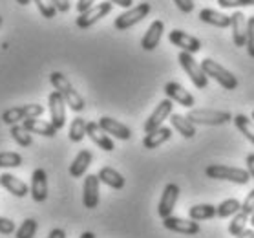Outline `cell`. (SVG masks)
<instances>
[{"instance_id": "20", "label": "cell", "mask_w": 254, "mask_h": 238, "mask_svg": "<svg viewBox=\"0 0 254 238\" xmlns=\"http://www.w3.org/2000/svg\"><path fill=\"white\" fill-rule=\"evenodd\" d=\"M163 33H165V22H163V20H154V22L148 26L143 39H141V48H143L144 52L156 50L159 41H161Z\"/></svg>"}, {"instance_id": "13", "label": "cell", "mask_w": 254, "mask_h": 238, "mask_svg": "<svg viewBox=\"0 0 254 238\" xmlns=\"http://www.w3.org/2000/svg\"><path fill=\"white\" fill-rule=\"evenodd\" d=\"M99 180L97 174H88L84 178V185H82V203H84V207L86 209H95L99 205Z\"/></svg>"}, {"instance_id": "40", "label": "cell", "mask_w": 254, "mask_h": 238, "mask_svg": "<svg viewBox=\"0 0 254 238\" xmlns=\"http://www.w3.org/2000/svg\"><path fill=\"white\" fill-rule=\"evenodd\" d=\"M242 211L245 213V215H249V216L254 213V189L249 192L247 198H245V200L242 202Z\"/></svg>"}, {"instance_id": "21", "label": "cell", "mask_w": 254, "mask_h": 238, "mask_svg": "<svg viewBox=\"0 0 254 238\" xmlns=\"http://www.w3.org/2000/svg\"><path fill=\"white\" fill-rule=\"evenodd\" d=\"M0 185L4 187L9 194H13V196H17V198L28 196V192H29V187L26 185L22 180H18L17 176L9 174V172L0 174Z\"/></svg>"}, {"instance_id": "7", "label": "cell", "mask_w": 254, "mask_h": 238, "mask_svg": "<svg viewBox=\"0 0 254 238\" xmlns=\"http://www.w3.org/2000/svg\"><path fill=\"white\" fill-rule=\"evenodd\" d=\"M150 9L152 7L148 2H141L137 6H133V7H130V9H127L125 13H121V15L116 18L114 26H116V29H119V31H125V29L132 28V26H135L137 22H141V20L150 13Z\"/></svg>"}, {"instance_id": "27", "label": "cell", "mask_w": 254, "mask_h": 238, "mask_svg": "<svg viewBox=\"0 0 254 238\" xmlns=\"http://www.w3.org/2000/svg\"><path fill=\"white\" fill-rule=\"evenodd\" d=\"M170 123H172L174 130H178V132L181 134L183 138H187V140H190V138H194V136H196V125L189 121V119H187V116H181V114H172V116H170Z\"/></svg>"}, {"instance_id": "28", "label": "cell", "mask_w": 254, "mask_h": 238, "mask_svg": "<svg viewBox=\"0 0 254 238\" xmlns=\"http://www.w3.org/2000/svg\"><path fill=\"white\" fill-rule=\"evenodd\" d=\"M189 216L194 222L210 220L214 216H218V209L214 205H210V203H199V205H192L190 209H189Z\"/></svg>"}, {"instance_id": "1", "label": "cell", "mask_w": 254, "mask_h": 238, "mask_svg": "<svg viewBox=\"0 0 254 238\" xmlns=\"http://www.w3.org/2000/svg\"><path fill=\"white\" fill-rule=\"evenodd\" d=\"M50 82H52L53 88L63 95L64 101H66V105H68L73 112H82L84 108H86V101H84V97L77 92L75 88L71 86V82L68 81V77L64 76V74H61V72H53L52 76H50Z\"/></svg>"}, {"instance_id": "30", "label": "cell", "mask_w": 254, "mask_h": 238, "mask_svg": "<svg viewBox=\"0 0 254 238\" xmlns=\"http://www.w3.org/2000/svg\"><path fill=\"white\" fill-rule=\"evenodd\" d=\"M251 220V216L245 215L242 209L238 211L236 215L232 216L231 224H229V233H231L232 237H238V235H242L245 229H247V224Z\"/></svg>"}, {"instance_id": "3", "label": "cell", "mask_w": 254, "mask_h": 238, "mask_svg": "<svg viewBox=\"0 0 254 238\" xmlns=\"http://www.w3.org/2000/svg\"><path fill=\"white\" fill-rule=\"evenodd\" d=\"M201 68L205 72V76L214 79L220 86H223L225 90H236L238 88V77L229 72L227 68H223L221 64H218L212 59H203L201 61Z\"/></svg>"}, {"instance_id": "47", "label": "cell", "mask_w": 254, "mask_h": 238, "mask_svg": "<svg viewBox=\"0 0 254 238\" xmlns=\"http://www.w3.org/2000/svg\"><path fill=\"white\" fill-rule=\"evenodd\" d=\"M236 238H254V229L251 227V229H245V231L242 233V235H238Z\"/></svg>"}, {"instance_id": "8", "label": "cell", "mask_w": 254, "mask_h": 238, "mask_svg": "<svg viewBox=\"0 0 254 238\" xmlns=\"http://www.w3.org/2000/svg\"><path fill=\"white\" fill-rule=\"evenodd\" d=\"M179 187L176 183H167L165 189H163V194H161V200H159V205H157V215L161 216L163 220L168 218V216H172L174 213V207H176V203L179 200Z\"/></svg>"}, {"instance_id": "51", "label": "cell", "mask_w": 254, "mask_h": 238, "mask_svg": "<svg viewBox=\"0 0 254 238\" xmlns=\"http://www.w3.org/2000/svg\"><path fill=\"white\" fill-rule=\"evenodd\" d=\"M2 20H4V18H2V15H0V26H2Z\"/></svg>"}, {"instance_id": "24", "label": "cell", "mask_w": 254, "mask_h": 238, "mask_svg": "<svg viewBox=\"0 0 254 238\" xmlns=\"http://www.w3.org/2000/svg\"><path fill=\"white\" fill-rule=\"evenodd\" d=\"M92 159H93L92 151H88V149L79 151L77 156L73 158L71 165H69V174L73 176V178H82V176L86 174V170H88V167H90Z\"/></svg>"}, {"instance_id": "42", "label": "cell", "mask_w": 254, "mask_h": 238, "mask_svg": "<svg viewBox=\"0 0 254 238\" xmlns=\"http://www.w3.org/2000/svg\"><path fill=\"white\" fill-rule=\"evenodd\" d=\"M93 4H95V0H79L77 2V11H79V15L86 13L88 9H92Z\"/></svg>"}, {"instance_id": "29", "label": "cell", "mask_w": 254, "mask_h": 238, "mask_svg": "<svg viewBox=\"0 0 254 238\" xmlns=\"http://www.w3.org/2000/svg\"><path fill=\"white\" fill-rule=\"evenodd\" d=\"M234 125H236L238 130H240V132H242L243 136L254 145V121L253 119H251L249 116L238 114V116L234 117Z\"/></svg>"}, {"instance_id": "52", "label": "cell", "mask_w": 254, "mask_h": 238, "mask_svg": "<svg viewBox=\"0 0 254 238\" xmlns=\"http://www.w3.org/2000/svg\"><path fill=\"white\" fill-rule=\"evenodd\" d=\"M251 119H253V121H254V110H253V117H251Z\"/></svg>"}, {"instance_id": "18", "label": "cell", "mask_w": 254, "mask_h": 238, "mask_svg": "<svg viewBox=\"0 0 254 238\" xmlns=\"http://www.w3.org/2000/svg\"><path fill=\"white\" fill-rule=\"evenodd\" d=\"M165 229L179 235H197L199 233V224L194 220H185V218H178V216H168L163 220Z\"/></svg>"}, {"instance_id": "45", "label": "cell", "mask_w": 254, "mask_h": 238, "mask_svg": "<svg viewBox=\"0 0 254 238\" xmlns=\"http://www.w3.org/2000/svg\"><path fill=\"white\" fill-rule=\"evenodd\" d=\"M247 172L251 174V178H254V154L253 152L247 156Z\"/></svg>"}, {"instance_id": "4", "label": "cell", "mask_w": 254, "mask_h": 238, "mask_svg": "<svg viewBox=\"0 0 254 238\" xmlns=\"http://www.w3.org/2000/svg\"><path fill=\"white\" fill-rule=\"evenodd\" d=\"M187 119L194 125H208V127H218L225 125L232 119L231 112L223 110H208V108H192L187 112Z\"/></svg>"}, {"instance_id": "43", "label": "cell", "mask_w": 254, "mask_h": 238, "mask_svg": "<svg viewBox=\"0 0 254 238\" xmlns=\"http://www.w3.org/2000/svg\"><path fill=\"white\" fill-rule=\"evenodd\" d=\"M53 4H55V7H57V11H61V13H66V11H69V0H53Z\"/></svg>"}, {"instance_id": "5", "label": "cell", "mask_w": 254, "mask_h": 238, "mask_svg": "<svg viewBox=\"0 0 254 238\" xmlns=\"http://www.w3.org/2000/svg\"><path fill=\"white\" fill-rule=\"evenodd\" d=\"M178 61H179V64H181V68L185 70V74L189 76V79L194 82V86L201 88V90H203V88H207L208 77L205 76V72H203L201 63H197L192 53L179 52Z\"/></svg>"}, {"instance_id": "12", "label": "cell", "mask_w": 254, "mask_h": 238, "mask_svg": "<svg viewBox=\"0 0 254 238\" xmlns=\"http://www.w3.org/2000/svg\"><path fill=\"white\" fill-rule=\"evenodd\" d=\"M48 105H50V116H52L53 127L61 130V128L66 125V101L61 93L55 90V92L50 93L48 97Z\"/></svg>"}, {"instance_id": "46", "label": "cell", "mask_w": 254, "mask_h": 238, "mask_svg": "<svg viewBox=\"0 0 254 238\" xmlns=\"http://www.w3.org/2000/svg\"><path fill=\"white\" fill-rule=\"evenodd\" d=\"M48 238H66V233H64V229H59V227H55V229H52V231H50Z\"/></svg>"}, {"instance_id": "23", "label": "cell", "mask_w": 254, "mask_h": 238, "mask_svg": "<svg viewBox=\"0 0 254 238\" xmlns=\"http://www.w3.org/2000/svg\"><path fill=\"white\" fill-rule=\"evenodd\" d=\"M172 138V128L168 127H159L156 130H152L144 136L143 140V147L144 149H148V151H154L157 147H161L163 143H167L168 140Z\"/></svg>"}, {"instance_id": "15", "label": "cell", "mask_w": 254, "mask_h": 238, "mask_svg": "<svg viewBox=\"0 0 254 238\" xmlns=\"http://www.w3.org/2000/svg\"><path fill=\"white\" fill-rule=\"evenodd\" d=\"M165 95L170 101H176V103H179L181 106H187V108H192L194 103H196V99H194V95L190 92H187L179 82H174V81L165 84Z\"/></svg>"}, {"instance_id": "39", "label": "cell", "mask_w": 254, "mask_h": 238, "mask_svg": "<svg viewBox=\"0 0 254 238\" xmlns=\"http://www.w3.org/2000/svg\"><path fill=\"white\" fill-rule=\"evenodd\" d=\"M11 233H15V222L6 216H0V235H11Z\"/></svg>"}, {"instance_id": "44", "label": "cell", "mask_w": 254, "mask_h": 238, "mask_svg": "<svg viewBox=\"0 0 254 238\" xmlns=\"http://www.w3.org/2000/svg\"><path fill=\"white\" fill-rule=\"evenodd\" d=\"M106 2L116 4V6H121V7H127V9H130L132 4H133V0H106Z\"/></svg>"}, {"instance_id": "31", "label": "cell", "mask_w": 254, "mask_h": 238, "mask_svg": "<svg viewBox=\"0 0 254 238\" xmlns=\"http://www.w3.org/2000/svg\"><path fill=\"white\" fill-rule=\"evenodd\" d=\"M86 127H88V121L86 119H82V117H75L73 121H71V127H69V141H73V143H79V141L84 140V136H86Z\"/></svg>"}, {"instance_id": "33", "label": "cell", "mask_w": 254, "mask_h": 238, "mask_svg": "<svg viewBox=\"0 0 254 238\" xmlns=\"http://www.w3.org/2000/svg\"><path fill=\"white\" fill-rule=\"evenodd\" d=\"M11 138L15 140V143H18L20 147H31L33 143V138H31V132L24 128V125H13L11 127Z\"/></svg>"}, {"instance_id": "41", "label": "cell", "mask_w": 254, "mask_h": 238, "mask_svg": "<svg viewBox=\"0 0 254 238\" xmlns=\"http://www.w3.org/2000/svg\"><path fill=\"white\" fill-rule=\"evenodd\" d=\"M174 4L178 6L181 13H192L194 11V0H174Z\"/></svg>"}, {"instance_id": "35", "label": "cell", "mask_w": 254, "mask_h": 238, "mask_svg": "<svg viewBox=\"0 0 254 238\" xmlns=\"http://www.w3.org/2000/svg\"><path fill=\"white\" fill-rule=\"evenodd\" d=\"M22 165V156L18 152H0V168H17Z\"/></svg>"}, {"instance_id": "6", "label": "cell", "mask_w": 254, "mask_h": 238, "mask_svg": "<svg viewBox=\"0 0 254 238\" xmlns=\"http://www.w3.org/2000/svg\"><path fill=\"white\" fill-rule=\"evenodd\" d=\"M44 114V106L41 105H22V106H13V108H7L2 114V121L13 127V125H18L20 121H26V119H33V117H41Z\"/></svg>"}, {"instance_id": "17", "label": "cell", "mask_w": 254, "mask_h": 238, "mask_svg": "<svg viewBox=\"0 0 254 238\" xmlns=\"http://www.w3.org/2000/svg\"><path fill=\"white\" fill-rule=\"evenodd\" d=\"M99 125H101V128H103L108 136H114V138H117V140L128 141L130 138H132V130H130L127 125H123L121 121H116L114 117L103 116L101 119H99Z\"/></svg>"}, {"instance_id": "37", "label": "cell", "mask_w": 254, "mask_h": 238, "mask_svg": "<svg viewBox=\"0 0 254 238\" xmlns=\"http://www.w3.org/2000/svg\"><path fill=\"white\" fill-rule=\"evenodd\" d=\"M247 53L254 59V17L247 18V42H245Z\"/></svg>"}, {"instance_id": "49", "label": "cell", "mask_w": 254, "mask_h": 238, "mask_svg": "<svg viewBox=\"0 0 254 238\" xmlns=\"http://www.w3.org/2000/svg\"><path fill=\"white\" fill-rule=\"evenodd\" d=\"M31 0H17V4H20V6H28Z\"/></svg>"}, {"instance_id": "36", "label": "cell", "mask_w": 254, "mask_h": 238, "mask_svg": "<svg viewBox=\"0 0 254 238\" xmlns=\"http://www.w3.org/2000/svg\"><path fill=\"white\" fill-rule=\"evenodd\" d=\"M37 9L41 11V15L44 18H55L57 15V7L53 4V0H33Z\"/></svg>"}, {"instance_id": "19", "label": "cell", "mask_w": 254, "mask_h": 238, "mask_svg": "<svg viewBox=\"0 0 254 238\" xmlns=\"http://www.w3.org/2000/svg\"><path fill=\"white\" fill-rule=\"evenodd\" d=\"M231 26H232V41L236 48H245L247 42V17L242 11H234L231 15Z\"/></svg>"}, {"instance_id": "48", "label": "cell", "mask_w": 254, "mask_h": 238, "mask_svg": "<svg viewBox=\"0 0 254 238\" xmlns=\"http://www.w3.org/2000/svg\"><path fill=\"white\" fill-rule=\"evenodd\" d=\"M81 238H95V235H93V233H90V231H84L81 235Z\"/></svg>"}, {"instance_id": "32", "label": "cell", "mask_w": 254, "mask_h": 238, "mask_svg": "<svg viewBox=\"0 0 254 238\" xmlns=\"http://www.w3.org/2000/svg\"><path fill=\"white\" fill-rule=\"evenodd\" d=\"M216 209H218L220 218H229V216H234L238 211L242 209V202H238L236 198H229V200H223Z\"/></svg>"}, {"instance_id": "2", "label": "cell", "mask_w": 254, "mask_h": 238, "mask_svg": "<svg viewBox=\"0 0 254 238\" xmlns=\"http://www.w3.org/2000/svg\"><path fill=\"white\" fill-rule=\"evenodd\" d=\"M205 174L210 180H225L238 183V185H245L251 180V174L247 172V168L229 167V165H208L205 168Z\"/></svg>"}, {"instance_id": "26", "label": "cell", "mask_w": 254, "mask_h": 238, "mask_svg": "<svg viewBox=\"0 0 254 238\" xmlns=\"http://www.w3.org/2000/svg\"><path fill=\"white\" fill-rule=\"evenodd\" d=\"M99 180L103 181L104 185H108V187H112V189H123L125 187V178H123V174L121 172H117L116 168H112V167H103L101 170H99Z\"/></svg>"}, {"instance_id": "10", "label": "cell", "mask_w": 254, "mask_h": 238, "mask_svg": "<svg viewBox=\"0 0 254 238\" xmlns=\"http://www.w3.org/2000/svg\"><path fill=\"white\" fill-rule=\"evenodd\" d=\"M112 7H114V4L106 2V0H104L103 4H95L92 9H88L86 13H82V15L77 17V20H75L77 28L86 29V28H90V26H93V24L99 22L103 17H106V15L112 11Z\"/></svg>"}, {"instance_id": "9", "label": "cell", "mask_w": 254, "mask_h": 238, "mask_svg": "<svg viewBox=\"0 0 254 238\" xmlns=\"http://www.w3.org/2000/svg\"><path fill=\"white\" fill-rule=\"evenodd\" d=\"M172 108H174V101H170V99H163L161 103L156 106V110L152 112L150 116H148V119L144 121V132L148 134L152 132V130H156V128L163 127V121L167 119V117L172 116Z\"/></svg>"}, {"instance_id": "14", "label": "cell", "mask_w": 254, "mask_h": 238, "mask_svg": "<svg viewBox=\"0 0 254 238\" xmlns=\"http://www.w3.org/2000/svg\"><path fill=\"white\" fill-rule=\"evenodd\" d=\"M29 192L35 202H46L48 198V174L44 168H35L31 174V185H29Z\"/></svg>"}, {"instance_id": "38", "label": "cell", "mask_w": 254, "mask_h": 238, "mask_svg": "<svg viewBox=\"0 0 254 238\" xmlns=\"http://www.w3.org/2000/svg\"><path fill=\"white\" fill-rule=\"evenodd\" d=\"M221 7H245L254 6V0H218Z\"/></svg>"}, {"instance_id": "34", "label": "cell", "mask_w": 254, "mask_h": 238, "mask_svg": "<svg viewBox=\"0 0 254 238\" xmlns=\"http://www.w3.org/2000/svg\"><path fill=\"white\" fill-rule=\"evenodd\" d=\"M37 220L33 218H26V220L20 224L17 231H15V238H35L37 235Z\"/></svg>"}, {"instance_id": "22", "label": "cell", "mask_w": 254, "mask_h": 238, "mask_svg": "<svg viewBox=\"0 0 254 238\" xmlns=\"http://www.w3.org/2000/svg\"><path fill=\"white\" fill-rule=\"evenodd\" d=\"M24 128L29 130L31 134H39V136H44V138H55L57 136V128L53 127L52 121H44L41 117H33V119H26L22 123Z\"/></svg>"}, {"instance_id": "50", "label": "cell", "mask_w": 254, "mask_h": 238, "mask_svg": "<svg viewBox=\"0 0 254 238\" xmlns=\"http://www.w3.org/2000/svg\"><path fill=\"white\" fill-rule=\"evenodd\" d=\"M249 224H251V226H253V229H254V213L251 215V220H249Z\"/></svg>"}, {"instance_id": "16", "label": "cell", "mask_w": 254, "mask_h": 238, "mask_svg": "<svg viewBox=\"0 0 254 238\" xmlns=\"http://www.w3.org/2000/svg\"><path fill=\"white\" fill-rule=\"evenodd\" d=\"M86 136L99 147V149H103L104 152H112L114 149H116V143H114L110 136H108V134L101 128V125H99V123H95V121L88 123Z\"/></svg>"}, {"instance_id": "11", "label": "cell", "mask_w": 254, "mask_h": 238, "mask_svg": "<svg viewBox=\"0 0 254 238\" xmlns=\"http://www.w3.org/2000/svg\"><path fill=\"white\" fill-rule=\"evenodd\" d=\"M168 41L172 42L174 46L181 48V52L192 53V55L201 50V41L196 39L194 35H189L185 31H181V29H172L168 33Z\"/></svg>"}, {"instance_id": "25", "label": "cell", "mask_w": 254, "mask_h": 238, "mask_svg": "<svg viewBox=\"0 0 254 238\" xmlns=\"http://www.w3.org/2000/svg\"><path fill=\"white\" fill-rule=\"evenodd\" d=\"M199 20L205 24H210V26H216V28H229L231 26V17L229 15L216 11V9H208V7L199 11Z\"/></svg>"}]
</instances>
